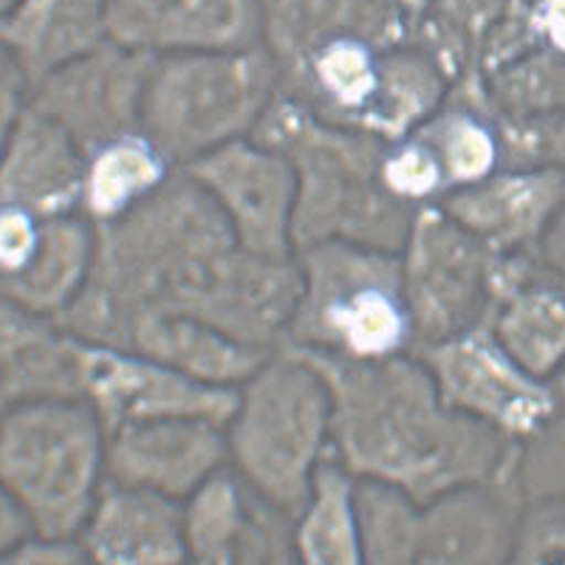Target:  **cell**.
Here are the masks:
<instances>
[{"label":"cell","instance_id":"obj_1","mask_svg":"<svg viewBox=\"0 0 565 565\" xmlns=\"http://www.w3.org/2000/svg\"><path fill=\"white\" fill-rule=\"evenodd\" d=\"M90 476V433L83 413L32 402L0 416V483L43 537L77 523Z\"/></svg>","mask_w":565,"mask_h":565},{"label":"cell","instance_id":"obj_2","mask_svg":"<svg viewBox=\"0 0 565 565\" xmlns=\"http://www.w3.org/2000/svg\"><path fill=\"white\" fill-rule=\"evenodd\" d=\"M77 184V164L63 128L40 110L20 114L0 153V204L26 206L38 218H57Z\"/></svg>","mask_w":565,"mask_h":565},{"label":"cell","instance_id":"obj_3","mask_svg":"<svg viewBox=\"0 0 565 565\" xmlns=\"http://www.w3.org/2000/svg\"><path fill=\"white\" fill-rule=\"evenodd\" d=\"M85 235L68 221H45L40 246L26 269L12 277H0V297L12 300L26 311L60 309L74 291L83 271Z\"/></svg>","mask_w":565,"mask_h":565},{"label":"cell","instance_id":"obj_4","mask_svg":"<svg viewBox=\"0 0 565 565\" xmlns=\"http://www.w3.org/2000/svg\"><path fill=\"white\" fill-rule=\"evenodd\" d=\"M507 348L529 373H546L565 356V300L554 291H534L503 322Z\"/></svg>","mask_w":565,"mask_h":565},{"label":"cell","instance_id":"obj_5","mask_svg":"<svg viewBox=\"0 0 565 565\" xmlns=\"http://www.w3.org/2000/svg\"><path fill=\"white\" fill-rule=\"evenodd\" d=\"M331 322L360 353L387 351L405 334L398 302L382 289H360L340 297L331 309Z\"/></svg>","mask_w":565,"mask_h":565},{"label":"cell","instance_id":"obj_6","mask_svg":"<svg viewBox=\"0 0 565 565\" xmlns=\"http://www.w3.org/2000/svg\"><path fill=\"white\" fill-rule=\"evenodd\" d=\"M156 175H159V164L148 150L110 145L97 156L88 173L85 193H88L90 210H97L99 215H114L128 204V199L139 195L141 186H150Z\"/></svg>","mask_w":565,"mask_h":565},{"label":"cell","instance_id":"obj_7","mask_svg":"<svg viewBox=\"0 0 565 565\" xmlns=\"http://www.w3.org/2000/svg\"><path fill=\"white\" fill-rule=\"evenodd\" d=\"M320 77L342 103H362L373 90V65L360 45L337 43L320 60Z\"/></svg>","mask_w":565,"mask_h":565},{"label":"cell","instance_id":"obj_8","mask_svg":"<svg viewBox=\"0 0 565 565\" xmlns=\"http://www.w3.org/2000/svg\"><path fill=\"white\" fill-rule=\"evenodd\" d=\"M43 235V224L32 210L18 204H0V277L26 269Z\"/></svg>","mask_w":565,"mask_h":565},{"label":"cell","instance_id":"obj_9","mask_svg":"<svg viewBox=\"0 0 565 565\" xmlns=\"http://www.w3.org/2000/svg\"><path fill=\"white\" fill-rule=\"evenodd\" d=\"M26 74L12 57L7 45L0 43V153L7 148L9 134L20 119V94H23Z\"/></svg>","mask_w":565,"mask_h":565},{"label":"cell","instance_id":"obj_10","mask_svg":"<svg viewBox=\"0 0 565 565\" xmlns=\"http://www.w3.org/2000/svg\"><path fill=\"white\" fill-rule=\"evenodd\" d=\"M26 529V512L20 509V503L12 498V492L0 483V554L12 552L20 540H23Z\"/></svg>","mask_w":565,"mask_h":565},{"label":"cell","instance_id":"obj_11","mask_svg":"<svg viewBox=\"0 0 565 565\" xmlns=\"http://www.w3.org/2000/svg\"><path fill=\"white\" fill-rule=\"evenodd\" d=\"M540 26L546 32L548 43L565 54V0H543L540 7Z\"/></svg>","mask_w":565,"mask_h":565},{"label":"cell","instance_id":"obj_12","mask_svg":"<svg viewBox=\"0 0 565 565\" xmlns=\"http://www.w3.org/2000/svg\"><path fill=\"white\" fill-rule=\"evenodd\" d=\"M563 215H565V212H563ZM552 244H554V241H552ZM557 252H559V257L565 260V218L559 221V230H557Z\"/></svg>","mask_w":565,"mask_h":565},{"label":"cell","instance_id":"obj_13","mask_svg":"<svg viewBox=\"0 0 565 565\" xmlns=\"http://www.w3.org/2000/svg\"><path fill=\"white\" fill-rule=\"evenodd\" d=\"M12 7H14V0H0V18H3Z\"/></svg>","mask_w":565,"mask_h":565}]
</instances>
